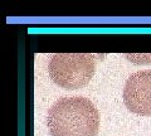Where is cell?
I'll return each instance as SVG.
<instances>
[{"label":"cell","mask_w":151,"mask_h":136,"mask_svg":"<svg viewBox=\"0 0 151 136\" xmlns=\"http://www.w3.org/2000/svg\"><path fill=\"white\" fill-rule=\"evenodd\" d=\"M49 76L65 90H77L91 81L96 72V58L87 53H55L48 65Z\"/></svg>","instance_id":"obj_2"},{"label":"cell","mask_w":151,"mask_h":136,"mask_svg":"<svg viewBox=\"0 0 151 136\" xmlns=\"http://www.w3.org/2000/svg\"><path fill=\"white\" fill-rule=\"evenodd\" d=\"M124 102L134 114L151 116V69L137 71L127 78Z\"/></svg>","instance_id":"obj_3"},{"label":"cell","mask_w":151,"mask_h":136,"mask_svg":"<svg viewBox=\"0 0 151 136\" xmlns=\"http://www.w3.org/2000/svg\"><path fill=\"white\" fill-rule=\"evenodd\" d=\"M47 126L52 136H96L100 114L86 97H62L48 110Z\"/></svg>","instance_id":"obj_1"}]
</instances>
